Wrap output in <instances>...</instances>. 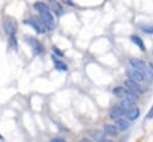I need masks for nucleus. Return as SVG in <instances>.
Returning <instances> with one entry per match:
<instances>
[{
  "instance_id": "f257e3e1",
  "label": "nucleus",
  "mask_w": 153,
  "mask_h": 142,
  "mask_svg": "<svg viewBox=\"0 0 153 142\" xmlns=\"http://www.w3.org/2000/svg\"><path fill=\"white\" fill-rule=\"evenodd\" d=\"M24 24H27V25H30L38 35H42V33H44L45 31H47V29H45V26L43 25V23L41 21V19L39 18H37V17H32V18H29V19H25L24 21H23Z\"/></svg>"
},
{
  "instance_id": "f03ea898",
  "label": "nucleus",
  "mask_w": 153,
  "mask_h": 142,
  "mask_svg": "<svg viewBox=\"0 0 153 142\" xmlns=\"http://www.w3.org/2000/svg\"><path fill=\"white\" fill-rule=\"evenodd\" d=\"M39 19H41V21L43 23V25L45 26L47 30H53L55 27V19H54V16L50 12V10L39 13Z\"/></svg>"
},
{
  "instance_id": "7ed1b4c3",
  "label": "nucleus",
  "mask_w": 153,
  "mask_h": 142,
  "mask_svg": "<svg viewBox=\"0 0 153 142\" xmlns=\"http://www.w3.org/2000/svg\"><path fill=\"white\" fill-rule=\"evenodd\" d=\"M24 39H25V43H27V44L31 47L33 54H36V55H41V54L44 51V48H43L42 43H41L38 39H36L35 37H31V36H24Z\"/></svg>"
},
{
  "instance_id": "20e7f679",
  "label": "nucleus",
  "mask_w": 153,
  "mask_h": 142,
  "mask_svg": "<svg viewBox=\"0 0 153 142\" xmlns=\"http://www.w3.org/2000/svg\"><path fill=\"white\" fill-rule=\"evenodd\" d=\"M126 75H127V79H130V80H133L135 82H139V84L148 82V80L146 79V76L143 75V73L141 70H136V69L130 68V69H128L126 72Z\"/></svg>"
},
{
  "instance_id": "39448f33",
  "label": "nucleus",
  "mask_w": 153,
  "mask_h": 142,
  "mask_svg": "<svg viewBox=\"0 0 153 142\" xmlns=\"http://www.w3.org/2000/svg\"><path fill=\"white\" fill-rule=\"evenodd\" d=\"M2 26H4V30L5 32L8 35V36H13L16 35V31H17V23L13 18L11 17H5L4 20H2Z\"/></svg>"
},
{
  "instance_id": "423d86ee",
  "label": "nucleus",
  "mask_w": 153,
  "mask_h": 142,
  "mask_svg": "<svg viewBox=\"0 0 153 142\" xmlns=\"http://www.w3.org/2000/svg\"><path fill=\"white\" fill-rule=\"evenodd\" d=\"M126 109L124 107H122L121 105H114V106H111L110 109H109V117L111 118V119H114V121H116V119H118V118H122V117H124L126 116Z\"/></svg>"
},
{
  "instance_id": "0eeeda50",
  "label": "nucleus",
  "mask_w": 153,
  "mask_h": 142,
  "mask_svg": "<svg viewBox=\"0 0 153 142\" xmlns=\"http://www.w3.org/2000/svg\"><path fill=\"white\" fill-rule=\"evenodd\" d=\"M124 85L127 86V88H129L130 91L135 92V93L139 94V95L143 92V88L141 87V84L135 82V81H133V80H130V79H126V80H124Z\"/></svg>"
},
{
  "instance_id": "6e6552de",
  "label": "nucleus",
  "mask_w": 153,
  "mask_h": 142,
  "mask_svg": "<svg viewBox=\"0 0 153 142\" xmlns=\"http://www.w3.org/2000/svg\"><path fill=\"white\" fill-rule=\"evenodd\" d=\"M129 64H130V67H131L133 69L141 70V72H143V70L147 68L145 61H142V60H140V58H136V57L129 58Z\"/></svg>"
},
{
  "instance_id": "1a4fd4ad",
  "label": "nucleus",
  "mask_w": 153,
  "mask_h": 142,
  "mask_svg": "<svg viewBox=\"0 0 153 142\" xmlns=\"http://www.w3.org/2000/svg\"><path fill=\"white\" fill-rule=\"evenodd\" d=\"M103 132L104 135L109 136V137H116L118 135V129L116 128L115 124H110V123H106L104 124L103 126Z\"/></svg>"
},
{
  "instance_id": "9d476101",
  "label": "nucleus",
  "mask_w": 153,
  "mask_h": 142,
  "mask_svg": "<svg viewBox=\"0 0 153 142\" xmlns=\"http://www.w3.org/2000/svg\"><path fill=\"white\" fill-rule=\"evenodd\" d=\"M139 116H140V109L134 105V106H131L130 109H128L126 111L124 118H127L128 121H135V119L139 118Z\"/></svg>"
},
{
  "instance_id": "9b49d317",
  "label": "nucleus",
  "mask_w": 153,
  "mask_h": 142,
  "mask_svg": "<svg viewBox=\"0 0 153 142\" xmlns=\"http://www.w3.org/2000/svg\"><path fill=\"white\" fill-rule=\"evenodd\" d=\"M115 125H116V128L118 129V131H126V130L129 129L130 123H129V121H128L127 118L122 117V118H118V119L115 121Z\"/></svg>"
},
{
  "instance_id": "f8f14e48",
  "label": "nucleus",
  "mask_w": 153,
  "mask_h": 142,
  "mask_svg": "<svg viewBox=\"0 0 153 142\" xmlns=\"http://www.w3.org/2000/svg\"><path fill=\"white\" fill-rule=\"evenodd\" d=\"M48 6H49L50 12L53 11L57 17H60V16L63 14V8H62V6H61L60 2H57V1H50Z\"/></svg>"
},
{
  "instance_id": "ddd939ff",
  "label": "nucleus",
  "mask_w": 153,
  "mask_h": 142,
  "mask_svg": "<svg viewBox=\"0 0 153 142\" xmlns=\"http://www.w3.org/2000/svg\"><path fill=\"white\" fill-rule=\"evenodd\" d=\"M130 41H131L135 45H137L141 51H146V45H145L143 39H142L141 37H139L137 35H131V36H130Z\"/></svg>"
},
{
  "instance_id": "4468645a",
  "label": "nucleus",
  "mask_w": 153,
  "mask_h": 142,
  "mask_svg": "<svg viewBox=\"0 0 153 142\" xmlns=\"http://www.w3.org/2000/svg\"><path fill=\"white\" fill-rule=\"evenodd\" d=\"M51 58H53L54 66H55V68H56L57 70H61V72H67V70H68L67 64H66L65 62H62L61 60H59V58H57L55 55H53V56H51Z\"/></svg>"
},
{
  "instance_id": "2eb2a0df",
  "label": "nucleus",
  "mask_w": 153,
  "mask_h": 142,
  "mask_svg": "<svg viewBox=\"0 0 153 142\" xmlns=\"http://www.w3.org/2000/svg\"><path fill=\"white\" fill-rule=\"evenodd\" d=\"M33 8H35L36 11H38V13L49 11V6H48V4L42 2V1H37V2H35V4H33Z\"/></svg>"
},
{
  "instance_id": "dca6fc26",
  "label": "nucleus",
  "mask_w": 153,
  "mask_h": 142,
  "mask_svg": "<svg viewBox=\"0 0 153 142\" xmlns=\"http://www.w3.org/2000/svg\"><path fill=\"white\" fill-rule=\"evenodd\" d=\"M88 132H90V136H91V138L96 140L97 142L104 138V132H103L102 130H98V129H96V130H90Z\"/></svg>"
},
{
  "instance_id": "f3484780",
  "label": "nucleus",
  "mask_w": 153,
  "mask_h": 142,
  "mask_svg": "<svg viewBox=\"0 0 153 142\" xmlns=\"http://www.w3.org/2000/svg\"><path fill=\"white\" fill-rule=\"evenodd\" d=\"M124 88H126V87H123V86H116V87H114V88H112V94H114L115 97H117V98L122 99V97H123V92H124Z\"/></svg>"
},
{
  "instance_id": "a211bd4d",
  "label": "nucleus",
  "mask_w": 153,
  "mask_h": 142,
  "mask_svg": "<svg viewBox=\"0 0 153 142\" xmlns=\"http://www.w3.org/2000/svg\"><path fill=\"white\" fill-rule=\"evenodd\" d=\"M139 26H140V29H141L142 32L149 33V35L153 33V25H151V24H140Z\"/></svg>"
},
{
  "instance_id": "6ab92c4d",
  "label": "nucleus",
  "mask_w": 153,
  "mask_h": 142,
  "mask_svg": "<svg viewBox=\"0 0 153 142\" xmlns=\"http://www.w3.org/2000/svg\"><path fill=\"white\" fill-rule=\"evenodd\" d=\"M8 47L13 50H17V37H16V35L8 36Z\"/></svg>"
},
{
  "instance_id": "aec40b11",
  "label": "nucleus",
  "mask_w": 153,
  "mask_h": 142,
  "mask_svg": "<svg viewBox=\"0 0 153 142\" xmlns=\"http://www.w3.org/2000/svg\"><path fill=\"white\" fill-rule=\"evenodd\" d=\"M53 51H54V54H55V56H59V57H63V51H61L59 48H56V47H53Z\"/></svg>"
},
{
  "instance_id": "412c9836",
  "label": "nucleus",
  "mask_w": 153,
  "mask_h": 142,
  "mask_svg": "<svg viewBox=\"0 0 153 142\" xmlns=\"http://www.w3.org/2000/svg\"><path fill=\"white\" fill-rule=\"evenodd\" d=\"M146 118H147V119H152V118H153V105H152V107L149 109V111L147 112Z\"/></svg>"
},
{
  "instance_id": "4be33fe9",
  "label": "nucleus",
  "mask_w": 153,
  "mask_h": 142,
  "mask_svg": "<svg viewBox=\"0 0 153 142\" xmlns=\"http://www.w3.org/2000/svg\"><path fill=\"white\" fill-rule=\"evenodd\" d=\"M50 142H67L65 138H61V137H54L50 140Z\"/></svg>"
},
{
  "instance_id": "5701e85b",
  "label": "nucleus",
  "mask_w": 153,
  "mask_h": 142,
  "mask_svg": "<svg viewBox=\"0 0 153 142\" xmlns=\"http://www.w3.org/2000/svg\"><path fill=\"white\" fill-rule=\"evenodd\" d=\"M79 142H93V141L91 138H88V137H82V138H80Z\"/></svg>"
},
{
  "instance_id": "b1692460",
  "label": "nucleus",
  "mask_w": 153,
  "mask_h": 142,
  "mask_svg": "<svg viewBox=\"0 0 153 142\" xmlns=\"http://www.w3.org/2000/svg\"><path fill=\"white\" fill-rule=\"evenodd\" d=\"M98 142H114L112 140H110V138H103V140H100V141H98Z\"/></svg>"
},
{
  "instance_id": "393cba45",
  "label": "nucleus",
  "mask_w": 153,
  "mask_h": 142,
  "mask_svg": "<svg viewBox=\"0 0 153 142\" xmlns=\"http://www.w3.org/2000/svg\"><path fill=\"white\" fill-rule=\"evenodd\" d=\"M63 2H65V4H66V5H71V6H73V2H71V1H69V0H65V1H63Z\"/></svg>"
},
{
  "instance_id": "a878e982",
  "label": "nucleus",
  "mask_w": 153,
  "mask_h": 142,
  "mask_svg": "<svg viewBox=\"0 0 153 142\" xmlns=\"http://www.w3.org/2000/svg\"><path fill=\"white\" fill-rule=\"evenodd\" d=\"M149 68H151V70L153 72V62H151V63H149Z\"/></svg>"
},
{
  "instance_id": "bb28decb",
  "label": "nucleus",
  "mask_w": 153,
  "mask_h": 142,
  "mask_svg": "<svg viewBox=\"0 0 153 142\" xmlns=\"http://www.w3.org/2000/svg\"><path fill=\"white\" fill-rule=\"evenodd\" d=\"M152 54H153V51H152Z\"/></svg>"
}]
</instances>
